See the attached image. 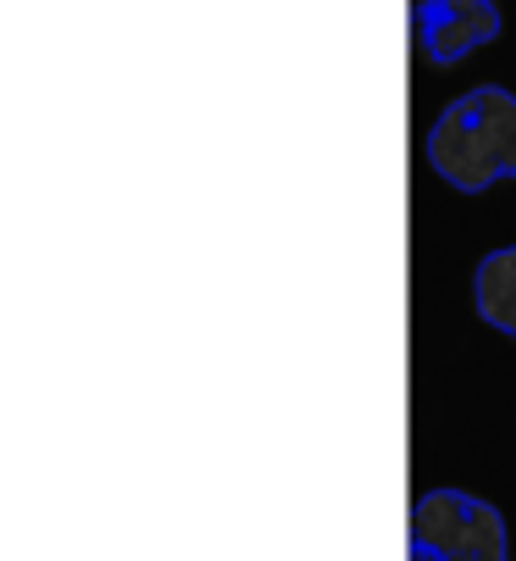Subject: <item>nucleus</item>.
Listing matches in <instances>:
<instances>
[{"instance_id":"obj_3","label":"nucleus","mask_w":516,"mask_h":561,"mask_svg":"<svg viewBox=\"0 0 516 561\" xmlns=\"http://www.w3.org/2000/svg\"><path fill=\"white\" fill-rule=\"evenodd\" d=\"M500 34L494 0H422L416 7V45L434 67H456L467 50L489 45Z\"/></svg>"},{"instance_id":"obj_2","label":"nucleus","mask_w":516,"mask_h":561,"mask_svg":"<svg viewBox=\"0 0 516 561\" xmlns=\"http://www.w3.org/2000/svg\"><path fill=\"white\" fill-rule=\"evenodd\" d=\"M411 561H505V523L467 490H427L411 506Z\"/></svg>"},{"instance_id":"obj_1","label":"nucleus","mask_w":516,"mask_h":561,"mask_svg":"<svg viewBox=\"0 0 516 561\" xmlns=\"http://www.w3.org/2000/svg\"><path fill=\"white\" fill-rule=\"evenodd\" d=\"M427 162L461 195H483L500 179H516V95L483 84L445 106L427 128Z\"/></svg>"},{"instance_id":"obj_4","label":"nucleus","mask_w":516,"mask_h":561,"mask_svg":"<svg viewBox=\"0 0 516 561\" xmlns=\"http://www.w3.org/2000/svg\"><path fill=\"white\" fill-rule=\"evenodd\" d=\"M472 300H478V317L489 329L511 334L516 340V245H500L478 262V278H472Z\"/></svg>"}]
</instances>
